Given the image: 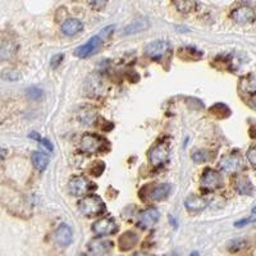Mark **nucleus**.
I'll return each mask as SVG.
<instances>
[{
	"label": "nucleus",
	"mask_w": 256,
	"mask_h": 256,
	"mask_svg": "<svg viewBox=\"0 0 256 256\" xmlns=\"http://www.w3.org/2000/svg\"><path fill=\"white\" fill-rule=\"evenodd\" d=\"M78 208L84 216H95L104 212L105 204L99 196L90 195L80 200Z\"/></svg>",
	"instance_id": "obj_1"
},
{
	"label": "nucleus",
	"mask_w": 256,
	"mask_h": 256,
	"mask_svg": "<svg viewBox=\"0 0 256 256\" xmlns=\"http://www.w3.org/2000/svg\"><path fill=\"white\" fill-rule=\"evenodd\" d=\"M106 141L98 134H84L81 140V150L88 154H96L104 148Z\"/></svg>",
	"instance_id": "obj_2"
},
{
	"label": "nucleus",
	"mask_w": 256,
	"mask_h": 256,
	"mask_svg": "<svg viewBox=\"0 0 256 256\" xmlns=\"http://www.w3.org/2000/svg\"><path fill=\"white\" fill-rule=\"evenodd\" d=\"M102 41L104 40L100 38V35L94 36V38H91L86 44L81 45V46H78L74 50V56L82 59L94 56V54H96V52L100 50V48L102 46Z\"/></svg>",
	"instance_id": "obj_3"
},
{
	"label": "nucleus",
	"mask_w": 256,
	"mask_h": 256,
	"mask_svg": "<svg viewBox=\"0 0 256 256\" xmlns=\"http://www.w3.org/2000/svg\"><path fill=\"white\" fill-rule=\"evenodd\" d=\"M169 159V148L166 144L162 142V144H158L156 146L150 150L148 152V160H150V164L152 166H164V164L168 162Z\"/></svg>",
	"instance_id": "obj_4"
},
{
	"label": "nucleus",
	"mask_w": 256,
	"mask_h": 256,
	"mask_svg": "<svg viewBox=\"0 0 256 256\" xmlns=\"http://www.w3.org/2000/svg\"><path fill=\"white\" fill-rule=\"evenodd\" d=\"M242 166H244V163H242V159L240 155H227V156L222 158L220 162H219V168L224 173H228V174L238 173Z\"/></svg>",
	"instance_id": "obj_5"
},
{
	"label": "nucleus",
	"mask_w": 256,
	"mask_h": 256,
	"mask_svg": "<svg viewBox=\"0 0 256 256\" xmlns=\"http://www.w3.org/2000/svg\"><path fill=\"white\" fill-rule=\"evenodd\" d=\"M201 186L204 187L208 191H212V190H218L222 187V177L216 170L214 169H205V172L202 173L201 177Z\"/></svg>",
	"instance_id": "obj_6"
},
{
	"label": "nucleus",
	"mask_w": 256,
	"mask_h": 256,
	"mask_svg": "<svg viewBox=\"0 0 256 256\" xmlns=\"http://www.w3.org/2000/svg\"><path fill=\"white\" fill-rule=\"evenodd\" d=\"M232 20L238 24H252L254 20H256V13L251 6H242L233 10Z\"/></svg>",
	"instance_id": "obj_7"
},
{
	"label": "nucleus",
	"mask_w": 256,
	"mask_h": 256,
	"mask_svg": "<svg viewBox=\"0 0 256 256\" xmlns=\"http://www.w3.org/2000/svg\"><path fill=\"white\" fill-rule=\"evenodd\" d=\"M116 224L113 219L110 218H102L96 220L92 224V230L98 236H109L116 232Z\"/></svg>",
	"instance_id": "obj_8"
},
{
	"label": "nucleus",
	"mask_w": 256,
	"mask_h": 256,
	"mask_svg": "<svg viewBox=\"0 0 256 256\" xmlns=\"http://www.w3.org/2000/svg\"><path fill=\"white\" fill-rule=\"evenodd\" d=\"M137 218H138V226L144 230H148V228H152V226L158 223L160 218V212L155 208H150V209L141 212Z\"/></svg>",
	"instance_id": "obj_9"
},
{
	"label": "nucleus",
	"mask_w": 256,
	"mask_h": 256,
	"mask_svg": "<svg viewBox=\"0 0 256 256\" xmlns=\"http://www.w3.org/2000/svg\"><path fill=\"white\" fill-rule=\"evenodd\" d=\"M169 44L166 41L163 40H156L152 41L150 44L146 45L145 48V54L152 59H159L168 52Z\"/></svg>",
	"instance_id": "obj_10"
},
{
	"label": "nucleus",
	"mask_w": 256,
	"mask_h": 256,
	"mask_svg": "<svg viewBox=\"0 0 256 256\" xmlns=\"http://www.w3.org/2000/svg\"><path fill=\"white\" fill-rule=\"evenodd\" d=\"M92 184L84 177H74L70 182V191L74 196H82L92 188Z\"/></svg>",
	"instance_id": "obj_11"
},
{
	"label": "nucleus",
	"mask_w": 256,
	"mask_h": 256,
	"mask_svg": "<svg viewBox=\"0 0 256 256\" xmlns=\"http://www.w3.org/2000/svg\"><path fill=\"white\" fill-rule=\"evenodd\" d=\"M114 248V244L109 240L96 238L88 244V248L95 255H108Z\"/></svg>",
	"instance_id": "obj_12"
},
{
	"label": "nucleus",
	"mask_w": 256,
	"mask_h": 256,
	"mask_svg": "<svg viewBox=\"0 0 256 256\" xmlns=\"http://www.w3.org/2000/svg\"><path fill=\"white\" fill-rule=\"evenodd\" d=\"M56 240L60 246H70L73 240L72 228L68 224H60L56 230Z\"/></svg>",
	"instance_id": "obj_13"
},
{
	"label": "nucleus",
	"mask_w": 256,
	"mask_h": 256,
	"mask_svg": "<svg viewBox=\"0 0 256 256\" xmlns=\"http://www.w3.org/2000/svg\"><path fill=\"white\" fill-rule=\"evenodd\" d=\"M82 28H84V24L81 20H76V18H68L62 24V32L66 36L77 35L78 32L82 31Z\"/></svg>",
	"instance_id": "obj_14"
},
{
	"label": "nucleus",
	"mask_w": 256,
	"mask_h": 256,
	"mask_svg": "<svg viewBox=\"0 0 256 256\" xmlns=\"http://www.w3.org/2000/svg\"><path fill=\"white\" fill-rule=\"evenodd\" d=\"M206 200L204 198H201V196L192 195L184 200V206L191 210V212H201V210H204L206 208Z\"/></svg>",
	"instance_id": "obj_15"
},
{
	"label": "nucleus",
	"mask_w": 256,
	"mask_h": 256,
	"mask_svg": "<svg viewBox=\"0 0 256 256\" xmlns=\"http://www.w3.org/2000/svg\"><path fill=\"white\" fill-rule=\"evenodd\" d=\"M137 242H138V236H137L136 233L128 230V232L123 233L122 236H120V250L128 251L131 250V248H134L137 244Z\"/></svg>",
	"instance_id": "obj_16"
},
{
	"label": "nucleus",
	"mask_w": 256,
	"mask_h": 256,
	"mask_svg": "<svg viewBox=\"0 0 256 256\" xmlns=\"http://www.w3.org/2000/svg\"><path fill=\"white\" fill-rule=\"evenodd\" d=\"M169 192H170V184H158L156 187H154L152 191L148 192V198H152V201H162L164 198H166V196L169 195Z\"/></svg>",
	"instance_id": "obj_17"
},
{
	"label": "nucleus",
	"mask_w": 256,
	"mask_h": 256,
	"mask_svg": "<svg viewBox=\"0 0 256 256\" xmlns=\"http://www.w3.org/2000/svg\"><path fill=\"white\" fill-rule=\"evenodd\" d=\"M148 27V20L145 18H140V20H134L132 24H128L124 30H123V35H132V34H138L141 31H145Z\"/></svg>",
	"instance_id": "obj_18"
},
{
	"label": "nucleus",
	"mask_w": 256,
	"mask_h": 256,
	"mask_svg": "<svg viewBox=\"0 0 256 256\" xmlns=\"http://www.w3.org/2000/svg\"><path fill=\"white\" fill-rule=\"evenodd\" d=\"M31 160L34 166H35L38 170H40V172H44L45 169H46V166H49V156L41 152H32Z\"/></svg>",
	"instance_id": "obj_19"
},
{
	"label": "nucleus",
	"mask_w": 256,
	"mask_h": 256,
	"mask_svg": "<svg viewBox=\"0 0 256 256\" xmlns=\"http://www.w3.org/2000/svg\"><path fill=\"white\" fill-rule=\"evenodd\" d=\"M174 6L178 12L180 13H191L198 6L196 0H174Z\"/></svg>",
	"instance_id": "obj_20"
},
{
	"label": "nucleus",
	"mask_w": 256,
	"mask_h": 256,
	"mask_svg": "<svg viewBox=\"0 0 256 256\" xmlns=\"http://www.w3.org/2000/svg\"><path fill=\"white\" fill-rule=\"evenodd\" d=\"M16 50H17V45L13 41H4L2 49H0V56L3 60H6V59L12 58L14 56Z\"/></svg>",
	"instance_id": "obj_21"
},
{
	"label": "nucleus",
	"mask_w": 256,
	"mask_h": 256,
	"mask_svg": "<svg viewBox=\"0 0 256 256\" xmlns=\"http://www.w3.org/2000/svg\"><path fill=\"white\" fill-rule=\"evenodd\" d=\"M236 190L241 195H250L252 192V184L248 177H241L236 182Z\"/></svg>",
	"instance_id": "obj_22"
},
{
	"label": "nucleus",
	"mask_w": 256,
	"mask_h": 256,
	"mask_svg": "<svg viewBox=\"0 0 256 256\" xmlns=\"http://www.w3.org/2000/svg\"><path fill=\"white\" fill-rule=\"evenodd\" d=\"M209 112L216 118H227V116H230V108L224 104H214L209 109Z\"/></svg>",
	"instance_id": "obj_23"
},
{
	"label": "nucleus",
	"mask_w": 256,
	"mask_h": 256,
	"mask_svg": "<svg viewBox=\"0 0 256 256\" xmlns=\"http://www.w3.org/2000/svg\"><path fill=\"white\" fill-rule=\"evenodd\" d=\"M209 155L210 154L206 152V150H198V152H195L194 154H192V160L198 164L205 163V162H208V160L210 159Z\"/></svg>",
	"instance_id": "obj_24"
},
{
	"label": "nucleus",
	"mask_w": 256,
	"mask_h": 256,
	"mask_svg": "<svg viewBox=\"0 0 256 256\" xmlns=\"http://www.w3.org/2000/svg\"><path fill=\"white\" fill-rule=\"evenodd\" d=\"M180 52H184V54H186L184 56H182V58L184 59H187L188 56H191L192 60H198V59L201 58V52H198V50L194 49V48H184V49H182Z\"/></svg>",
	"instance_id": "obj_25"
},
{
	"label": "nucleus",
	"mask_w": 256,
	"mask_h": 256,
	"mask_svg": "<svg viewBox=\"0 0 256 256\" xmlns=\"http://www.w3.org/2000/svg\"><path fill=\"white\" fill-rule=\"evenodd\" d=\"M27 95H28V98H31V99L38 100L41 96H42V90L38 88V86H31V88H27Z\"/></svg>",
	"instance_id": "obj_26"
},
{
	"label": "nucleus",
	"mask_w": 256,
	"mask_h": 256,
	"mask_svg": "<svg viewBox=\"0 0 256 256\" xmlns=\"http://www.w3.org/2000/svg\"><path fill=\"white\" fill-rule=\"evenodd\" d=\"M20 77V74L18 70H6V72H3V80H6V81H18Z\"/></svg>",
	"instance_id": "obj_27"
},
{
	"label": "nucleus",
	"mask_w": 256,
	"mask_h": 256,
	"mask_svg": "<svg viewBox=\"0 0 256 256\" xmlns=\"http://www.w3.org/2000/svg\"><path fill=\"white\" fill-rule=\"evenodd\" d=\"M251 222H256V208H254L252 212H251V216L248 219H244V220H240V222H236V227H242V226H244V224H248L251 223Z\"/></svg>",
	"instance_id": "obj_28"
},
{
	"label": "nucleus",
	"mask_w": 256,
	"mask_h": 256,
	"mask_svg": "<svg viewBox=\"0 0 256 256\" xmlns=\"http://www.w3.org/2000/svg\"><path fill=\"white\" fill-rule=\"evenodd\" d=\"M246 156H248V162H250V163L252 164V166H256V145L251 146V148H248Z\"/></svg>",
	"instance_id": "obj_29"
},
{
	"label": "nucleus",
	"mask_w": 256,
	"mask_h": 256,
	"mask_svg": "<svg viewBox=\"0 0 256 256\" xmlns=\"http://www.w3.org/2000/svg\"><path fill=\"white\" fill-rule=\"evenodd\" d=\"M64 59V54H56V56H52V60H50V66L52 68H56L59 64H62Z\"/></svg>",
	"instance_id": "obj_30"
},
{
	"label": "nucleus",
	"mask_w": 256,
	"mask_h": 256,
	"mask_svg": "<svg viewBox=\"0 0 256 256\" xmlns=\"http://www.w3.org/2000/svg\"><path fill=\"white\" fill-rule=\"evenodd\" d=\"M113 31H114V26L105 27L104 30H102V31H100V38H102V40H105V38H109V36L113 34Z\"/></svg>",
	"instance_id": "obj_31"
},
{
	"label": "nucleus",
	"mask_w": 256,
	"mask_h": 256,
	"mask_svg": "<svg viewBox=\"0 0 256 256\" xmlns=\"http://www.w3.org/2000/svg\"><path fill=\"white\" fill-rule=\"evenodd\" d=\"M38 142H40L42 146H45V148H48L49 152H52V148H52V144L50 142V141L48 140V138H42V137H41Z\"/></svg>",
	"instance_id": "obj_32"
},
{
	"label": "nucleus",
	"mask_w": 256,
	"mask_h": 256,
	"mask_svg": "<svg viewBox=\"0 0 256 256\" xmlns=\"http://www.w3.org/2000/svg\"><path fill=\"white\" fill-rule=\"evenodd\" d=\"M134 256H150V255H148V254H146V252H137V254H134Z\"/></svg>",
	"instance_id": "obj_33"
},
{
	"label": "nucleus",
	"mask_w": 256,
	"mask_h": 256,
	"mask_svg": "<svg viewBox=\"0 0 256 256\" xmlns=\"http://www.w3.org/2000/svg\"><path fill=\"white\" fill-rule=\"evenodd\" d=\"M188 256H200V254H198V251H194V252H191V254H190Z\"/></svg>",
	"instance_id": "obj_34"
},
{
	"label": "nucleus",
	"mask_w": 256,
	"mask_h": 256,
	"mask_svg": "<svg viewBox=\"0 0 256 256\" xmlns=\"http://www.w3.org/2000/svg\"><path fill=\"white\" fill-rule=\"evenodd\" d=\"M166 256H178L177 254H174V252H170V254H168V255H166Z\"/></svg>",
	"instance_id": "obj_35"
},
{
	"label": "nucleus",
	"mask_w": 256,
	"mask_h": 256,
	"mask_svg": "<svg viewBox=\"0 0 256 256\" xmlns=\"http://www.w3.org/2000/svg\"><path fill=\"white\" fill-rule=\"evenodd\" d=\"M254 105H255V108H256V99L254 100Z\"/></svg>",
	"instance_id": "obj_36"
},
{
	"label": "nucleus",
	"mask_w": 256,
	"mask_h": 256,
	"mask_svg": "<svg viewBox=\"0 0 256 256\" xmlns=\"http://www.w3.org/2000/svg\"><path fill=\"white\" fill-rule=\"evenodd\" d=\"M81 256H88V255H86V254H82V255Z\"/></svg>",
	"instance_id": "obj_37"
}]
</instances>
